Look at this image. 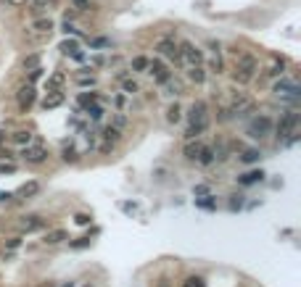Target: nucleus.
Segmentation results:
<instances>
[{"mask_svg": "<svg viewBox=\"0 0 301 287\" xmlns=\"http://www.w3.org/2000/svg\"><path fill=\"white\" fill-rule=\"evenodd\" d=\"M95 100H98V95H95V92H82V95H79V106H92V103H95Z\"/></svg>", "mask_w": 301, "mask_h": 287, "instance_id": "nucleus-32", "label": "nucleus"}, {"mask_svg": "<svg viewBox=\"0 0 301 287\" xmlns=\"http://www.w3.org/2000/svg\"><path fill=\"white\" fill-rule=\"evenodd\" d=\"M156 287H169V282H167V279H159V282H156Z\"/></svg>", "mask_w": 301, "mask_h": 287, "instance_id": "nucleus-51", "label": "nucleus"}, {"mask_svg": "<svg viewBox=\"0 0 301 287\" xmlns=\"http://www.w3.org/2000/svg\"><path fill=\"white\" fill-rule=\"evenodd\" d=\"M193 192H195V198H201V195H209V187H206V184H198Z\"/></svg>", "mask_w": 301, "mask_h": 287, "instance_id": "nucleus-45", "label": "nucleus"}, {"mask_svg": "<svg viewBox=\"0 0 301 287\" xmlns=\"http://www.w3.org/2000/svg\"><path fill=\"white\" fill-rule=\"evenodd\" d=\"M145 71H148V74H151L153 79H156L159 85H167V82L172 79V71L167 69V64H164L161 58H153V61H148V69H145Z\"/></svg>", "mask_w": 301, "mask_h": 287, "instance_id": "nucleus-6", "label": "nucleus"}, {"mask_svg": "<svg viewBox=\"0 0 301 287\" xmlns=\"http://www.w3.org/2000/svg\"><path fill=\"white\" fill-rule=\"evenodd\" d=\"M32 29L37 35H50L53 32V22L50 19H37V22H32Z\"/></svg>", "mask_w": 301, "mask_h": 287, "instance_id": "nucleus-19", "label": "nucleus"}, {"mask_svg": "<svg viewBox=\"0 0 301 287\" xmlns=\"http://www.w3.org/2000/svg\"><path fill=\"white\" fill-rule=\"evenodd\" d=\"M35 66H40V56H29V58H24V69L29 71V69H35Z\"/></svg>", "mask_w": 301, "mask_h": 287, "instance_id": "nucleus-39", "label": "nucleus"}, {"mask_svg": "<svg viewBox=\"0 0 301 287\" xmlns=\"http://www.w3.org/2000/svg\"><path fill=\"white\" fill-rule=\"evenodd\" d=\"M19 227H22V232H40V229H45V219H40V216H24L22 221H19Z\"/></svg>", "mask_w": 301, "mask_h": 287, "instance_id": "nucleus-13", "label": "nucleus"}, {"mask_svg": "<svg viewBox=\"0 0 301 287\" xmlns=\"http://www.w3.org/2000/svg\"><path fill=\"white\" fill-rule=\"evenodd\" d=\"M122 87H124V92H130V95H132V92H138V82H135V79H124Z\"/></svg>", "mask_w": 301, "mask_h": 287, "instance_id": "nucleus-37", "label": "nucleus"}, {"mask_svg": "<svg viewBox=\"0 0 301 287\" xmlns=\"http://www.w3.org/2000/svg\"><path fill=\"white\" fill-rule=\"evenodd\" d=\"M87 245H90V237H79L71 242V248H87Z\"/></svg>", "mask_w": 301, "mask_h": 287, "instance_id": "nucleus-44", "label": "nucleus"}, {"mask_svg": "<svg viewBox=\"0 0 301 287\" xmlns=\"http://www.w3.org/2000/svg\"><path fill=\"white\" fill-rule=\"evenodd\" d=\"M214 156H217V153H214V148H206V145H201V150H198V158H195V161H198V163H204V166H209V163H214Z\"/></svg>", "mask_w": 301, "mask_h": 287, "instance_id": "nucleus-21", "label": "nucleus"}, {"mask_svg": "<svg viewBox=\"0 0 301 287\" xmlns=\"http://www.w3.org/2000/svg\"><path fill=\"white\" fill-rule=\"evenodd\" d=\"M61 103H64V92H61V90H53V92H48V95H45L43 108H45V111H53V108H58Z\"/></svg>", "mask_w": 301, "mask_h": 287, "instance_id": "nucleus-15", "label": "nucleus"}, {"mask_svg": "<svg viewBox=\"0 0 301 287\" xmlns=\"http://www.w3.org/2000/svg\"><path fill=\"white\" fill-rule=\"evenodd\" d=\"M262 179H264V174L256 169V171H246V174H243V177L238 179V182H241V184H246V187H248V184H256V182H262Z\"/></svg>", "mask_w": 301, "mask_h": 287, "instance_id": "nucleus-23", "label": "nucleus"}, {"mask_svg": "<svg viewBox=\"0 0 301 287\" xmlns=\"http://www.w3.org/2000/svg\"><path fill=\"white\" fill-rule=\"evenodd\" d=\"M77 85L79 87H95V77H92V74H79L77 77Z\"/></svg>", "mask_w": 301, "mask_h": 287, "instance_id": "nucleus-31", "label": "nucleus"}, {"mask_svg": "<svg viewBox=\"0 0 301 287\" xmlns=\"http://www.w3.org/2000/svg\"><path fill=\"white\" fill-rule=\"evenodd\" d=\"M64 161H71V163L77 161V150H74V145H66V148H64Z\"/></svg>", "mask_w": 301, "mask_h": 287, "instance_id": "nucleus-36", "label": "nucleus"}, {"mask_svg": "<svg viewBox=\"0 0 301 287\" xmlns=\"http://www.w3.org/2000/svg\"><path fill=\"white\" fill-rule=\"evenodd\" d=\"M87 116L92 119V121H98V119H103V106H87Z\"/></svg>", "mask_w": 301, "mask_h": 287, "instance_id": "nucleus-34", "label": "nucleus"}, {"mask_svg": "<svg viewBox=\"0 0 301 287\" xmlns=\"http://www.w3.org/2000/svg\"><path fill=\"white\" fill-rule=\"evenodd\" d=\"M103 142H111V145H114V142H119V137H122V129H117V127H106V129H103Z\"/></svg>", "mask_w": 301, "mask_h": 287, "instance_id": "nucleus-22", "label": "nucleus"}, {"mask_svg": "<svg viewBox=\"0 0 301 287\" xmlns=\"http://www.w3.org/2000/svg\"><path fill=\"white\" fill-rule=\"evenodd\" d=\"M64 82H66V77L61 74V71H56L53 77H48V92H53V90H61V87H64Z\"/></svg>", "mask_w": 301, "mask_h": 287, "instance_id": "nucleus-24", "label": "nucleus"}, {"mask_svg": "<svg viewBox=\"0 0 301 287\" xmlns=\"http://www.w3.org/2000/svg\"><path fill=\"white\" fill-rule=\"evenodd\" d=\"M188 79L195 82V85H204V79H206V69H204V64H193V66H188Z\"/></svg>", "mask_w": 301, "mask_h": 287, "instance_id": "nucleus-16", "label": "nucleus"}, {"mask_svg": "<svg viewBox=\"0 0 301 287\" xmlns=\"http://www.w3.org/2000/svg\"><path fill=\"white\" fill-rule=\"evenodd\" d=\"M272 92L277 98H283V100H298V95H301V87L296 85V82H290V79H283L280 77L277 82H275V87H272Z\"/></svg>", "mask_w": 301, "mask_h": 287, "instance_id": "nucleus-3", "label": "nucleus"}, {"mask_svg": "<svg viewBox=\"0 0 301 287\" xmlns=\"http://www.w3.org/2000/svg\"><path fill=\"white\" fill-rule=\"evenodd\" d=\"M40 77H43V69H40V66H35V69H29V85H32V82H37Z\"/></svg>", "mask_w": 301, "mask_h": 287, "instance_id": "nucleus-40", "label": "nucleus"}, {"mask_svg": "<svg viewBox=\"0 0 301 287\" xmlns=\"http://www.w3.org/2000/svg\"><path fill=\"white\" fill-rule=\"evenodd\" d=\"M22 158L27 161V163H43L45 158H48V150L40 145V142H29V145H24V150H22Z\"/></svg>", "mask_w": 301, "mask_h": 287, "instance_id": "nucleus-10", "label": "nucleus"}, {"mask_svg": "<svg viewBox=\"0 0 301 287\" xmlns=\"http://www.w3.org/2000/svg\"><path fill=\"white\" fill-rule=\"evenodd\" d=\"M180 61H182V64H188V66L204 64V53L193 43H180Z\"/></svg>", "mask_w": 301, "mask_h": 287, "instance_id": "nucleus-8", "label": "nucleus"}, {"mask_svg": "<svg viewBox=\"0 0 301 287\" xmlns=\"http://www.w3.org/2000/svg\"><path fill=\"white\" fill-rule=\"evenodd\" d=\"M61 53H64V56H71L74 61H85V53L79 50L77 40H64V43H61Z\"/></svg>", "mask_w": 301, "mask_h": 287, "instance_id": "nucleus-12", "label": "nucleus"}, {"mask_svg": "<svg viewBox=\"0 0 301 287\" xmlns=\"http://www.w3.org/2000/svg\"><path fill=\"white\" fill-rule=\"evenodd\" d=\"M71 3H74L77 11H87V8H90V0H71Z\"/></svg>", "mask_w": 301, "mask_h": 287, "instance_id": "nucleus-43", "label": "nucleus"}, {"mask_svg": "<svg viewBox=\"0 0 301 287\" xmlns=\"http://www.w3.org/2000/svg\"><path fill=\"white\" fill-rule=\"evenodd\" d=\"M11 140L16 142V145H29V142H32L35 140V135H32V132H27V129H19V132H14V135H11Z\"/></svg>", "mask_w": 301, "mask_h": 287, "instance_id": "nucleus-20", "label": "nucleus"}, {"mask_svg": "<svg viewBox=\"0 0 301 287\" xmlns=\"http://www.w3.org/2000/svg\"><path fill=\"white\" fill-rule=\"evenodd\" d=\"M206 127H209V124H188V132H185V137H188V140H195V137L201 135V132H206Z\"/></svg>", "mask_w": 301, "mask_h": 287, "instance_id": "nucleus-27", "label": "nucleus"}, {"mask_svg": "<svg viewBox=\"0 0 301 287\" xmlns=\"http://www.w3.org/2000/svg\"><path fill=\"white\" fill-rule=\"evenodd\" d=\"M156 50L164 56V58H169V61H174V64H182L180 61V45L174 43L172 37H161L159 43H156Z\"/></svg>", "mask_w": 301, "mask_h": 287, "instance_id": "nucleus-7", "label": "nucleus"}, {"mask_svg": "<svg viewBox=\"0 0 301 287\" xmlns=\"http://www.w3.org/2000/svg\"><path fill=\"white\" fill-rule=\"evenodd\" d=\"M180 116H182L180 106H177V103H174V106H169V111H167V121H172V124H177V121H180Z\"/></svg>", "mask_w": 301, "mask_h": 287, "instance_id": "nucleus-29", "label": "nucleus"}, {"mask_svg": "<svg viewBox=\"0 0 301 287\" xmlns=\"http://www.w3.org/2000/svg\"><path fill=\"white\" fill-rule=\"evenodd\" d=\"M124 124H127V116H124V114H117V116H114V127H117V129H122Z\"/></svg>", "mask_w": 301, "mask_h": 287, "instance_id": "nucleus-42", "label": "nucleus"}, {"mask_svg": "<svg viewBox=\"0 0 301 287\" xmlns=\"http://www.w3.org/2000/svg\"><path fill=\"white\" fill-rule=\"evenodd\" d=\"M182 287H206L201 276H188V279L182 282Z\"/></svg>", "mask_w": 301, "mask_h": 287, "instance_id": "nucleus-35", "label": "nucleus"}, {"mask_svg": "<svg viewBox=\"0 0 301 287\" xmlns=\"http://www.w3.org/2000/svg\"><path fill=\"white\" fill-rule=\"evenodd\" d=\"M190 124H209V119H206V103L198 100V103L190 106Z\"/></svg>", "mask_w": 301, "mask_h": 287, "instance_id": "nucleus-11", "label": "nucleus"}, {"mask_svg": "<svg viewBox=\"0 0 301 287\" xmlns=\"http://www.w3.org/2000/svg\"><path fill=\"white\" fill-rule=\"evenodd\" d=\"M6 6H11V8H22V6H27V0H6Z\"/></svg>", "mask_w": 301, "mask_h": 287, "instance_id": "nucleus-46", "label": "nucleus"}, {"mask_svg": "<svg viewBox=\"0 0 301 287\" xmlns=\"http://www.w3.org/2000/svg\"><path fill=\"white\" fill-rule=\"evenodd\" d=\"M74 221H77V224H79V227H87V224H90V221H92V219H90V216H87V213H77V216H74Z\"/></svg>", "mask_w": 301, "mask_h": 287, "instance_id": "nucleus-41", "label": "nucleus"}, {"mask_svg": "<svg viewBox=\"0 0 301 287\" xmlns=\"http://www.w3.org/2000/svg\"><path fill=\"white\" fill-rule=\"evenodd\" d=\"M114 103H117V106H119V108H122V106H124V103H127V98H124V95H117V100H114Z\"/></svg>", "mask_w": 301, "mask_h": 287, "instance_id": "nucleus-50", "label": "nucleus"}, {"mask_svg": "<svg viewBox=\"0 0 301 287\" xmlns=\"http://www.w3.org/2000/svg\"><path fill=\"white\" fill-rule=\"evenodd\" d=\"M241 206H243L241 195H233V198H230V203H227V208H230V211H241Z\"/></svg>", "mask_w": 301, "mask_h": 287, "instance_id": "nucleus-38", "label": "nucleus"}, {"mask_svg": "<svg viewBox=\"0 0 301 287\" xmlns=\"http://www.w3.org/2000/svg\"><path fill=\"white\" fill-rule=\"evenodd\" d=\"M66 237H69L66 229H50L45 237H43V242H45V245H58V242H64Z\"/></svg>", "mask_w": 301, "mask_h": 287, "instance_id": "nucleus-17", "label": "nucleus"}, {"mask_svg": "<svg viewBox=\"0 0 301 287\" xmlns=\"http://www.w3.org/2000/svg\"><path fill=\"white\" fill-rule=\"evenodd\" d=\"M298 127H301V114L298 111H285L283 119L277 121V137L283 140V145H293L298 140Z\"/></svg>", "mask_w": 301, "mask_h": 287, "instance_id": "nucleus-1", "label": "nucleus"}, {"mask_svg": "<svg viewBox=\"0 0 301 287\" xmlns=\"http://www.w3.org/2000/svg\"><path fill=\"white\" fill-rule=\"evenodd\" d=\"M256 71H259L256 56L241 53V56H238V61H235V69H233V79L238 82V85H248V82L256 77Z\"/></svg>", "mask_w": 301, "mask_h": 287, "instance_id": "nucleus-2", "label": "nucleus"}, {"mask_svg": "<svg viewBox=\"0 0 301 287\" xmlns=\"http://www.w3.org/2000/svg\"><path fill=\"white\" fill-rule=\"evenodd\" d=\"M254 111V100L251 98H246V95H241V92H238V95L233 98V103H230V108L225 111L227 116H246V114H251Z\"/></svg>", "mask_w": 301, "mask_h": 287, "instance_id": "nucleus-5", "label": "nucleus"}, {"mask_svg": "<svg viewBox=\"0 0 301 287\" xmlns=\"http://www.w3.org/2000/svg\"><path fill=\"white\" fill-rule=\"evenodd\" d=\"M132 71H145L148 69V58L145 56H138V58H132V66H130Z\"/></svg>", "mask_w": 301, "mask_h": 287, "instance_id": "nucleus-30", "label": "nucleus"}, {"mask_svg": "<svg viewBox=\"0 0 301 287\" xmlns=\"http://www.w3.org/2000/svg\"><path fill=\"white\" fill-rule=\"evenodd\" d=\"M37 287H56L53 282H43V284H37Z\"/></svg>", "mask_w": 301, "mask_h": 287, "instance_id": "nucleus-52", "label": "nucleus"}, {"mask_svg": "<svg viewBox=\"0 0 301 287\" xmlns=\"http://www.w3.org/2000/svg\"><path fill=\"white\" fill-rule=\"evenodd\" d=\"M272 119H269V116H256L254 121H251V124H248V135H251L254 140H262V137H267L269 135V132H272Z\"/></svg>", "mask_w": 301, "mask_h": 287, "instance_id": "nucleus-4", "label": "nucleus"}, {"mask_svg": "<svg viewBox=\"0 0 301 287\" xmlns=\"http://www.w3.org/2000/svg\"><path fill=\"white\" fill-rule=\"evenodd\" d=\"M198 150H201V142H193V140H188V145H185V158L195 161V158H198Z\"/></svg>", "mask_w": 301, "mask_h": 287, "instance_id": "nucleus-26", "label": "nucleus"}, {"mask_svg": "<svg viewBox=\"0 0 301 287\" xmlns=\"http://www.w3.org/2000/svg\"><path fill=\"white\" fill-rule=\"evenodd\" d=\"M209 69L214 71V74H220V71H222V58H220V50H214V58L209 61Z\"/></svg>", "mask_w": 301, "mask_h": 287, "instance_id": "nucleus-33", "label": "nucleus"}, {"mask_svg": "<svg viewBox=\"0 0 301 287\" xmlns=\"http://www.w3.org/2000/svg\"><path fill=\"white\" fill-rule=\"evenodd\" d=\"M195 206L204 208V211H214L217 208V200L212 195H201V198H195Z\"/></svg>", "mask_w": 301, "mask_h": 287, "instance_id": "nucleus-25", "label": "nucleus"}, {"mask_svg": "<svg viewBox=\"0 0 301 287\" xmlns=\"http://www.w3.org/2000/svg\"><path fill=\"white\" fill-rule=\"evenodd\" d=\"M259 156H262V153H259L256 148H248V150H243L241 161H243V163H254V161H259Z\"/></svg>", "mask_w": 301, "mask_h": 287, "instance_id": "nucleus-28", "label": "nucleus"}, {"mask_svg": "<svg viewBox=\"0 0 301 287\" xmlns=\"http://www.w3.org/2000/svg\"><path fill=\"white\" fill-rule=\"evenodd\" d=\"M11 171H16L14 163H8V166H6V163H0V174H11Z\"/></svg>", "mask_w": 301, "mask_h": 287, "instance_id": "nucleus-47", "label": "nucleus"}, {"mask_svg": "<svg viewBox=\"0 0 301 287\" xmlns=\"http://www.w3.org/2000/svg\"><path fill=\"white\" fill-rule=\"evenodd\" d=\"M64 32H66V35H77V29L71 27V22H69V19H66V22H64Z\"/></svg>", "mask_w": 301, "mask_h": 287, "instance_id": "nucleus-48", "label": "nucleus"}, {"mask_svg": "<svg viewBox=\"0 0 301 287\" xmlns=\"http://www.w3.org/2000/svg\"><path fill=\"white\" fill-rule=\"evenodd\" d=\"M35 100H37V90H35V85H24V87H19V92H16V103H19V108L22 111H29L35 106Z\"/></svg>", "mask_w": 301, "mask_h": 287, "instance_id": "nucleus-9", "label": "nucleus"}, {"mask_svg": "<svg viewBox=\"0 0 301 287\" xmlns=\"http://www.w3.org/2000/svg\"><path fill=\"white\" fill-rule=\"evenodd\" d=\"M37 192H40V184L37 182H27L24 187L16 190V198H32V195H37Z\"/></svg>", "mask_w": 301, "mask_h": 287, "instance_id": "nucleus-18", "label": "nucleus"}, {"mask_svg": "<svg viewBox=\"0 0 301 287\" xmlns=\"http://www.w3.org/2000/svg\"><path fill=\"white\" fill-rule=\"evenodd\" d=\"M90 45H92V48H106V45H109V40H103V37H101V40H92Z\"/></svg>", "mask_w": 301, "mask_h": 287, "instance_id": "nucleus-49", "label": "nucleus"}, {"mask_svg": "<svg viewBox=\"0 0 301 287\" xmlns=\"http://www.w3.org/2000/svg\"><path fill=\"white\" fill-rule=\"evenodd\" d=\"M283 71H285V58L269 56V66H267L264 74H267V77H283Z\"/></svg>", "mask_w": 301, "mask_h": 287, "instance_id": "nucleus-14", "label": "nucleus"}]
</instances>
